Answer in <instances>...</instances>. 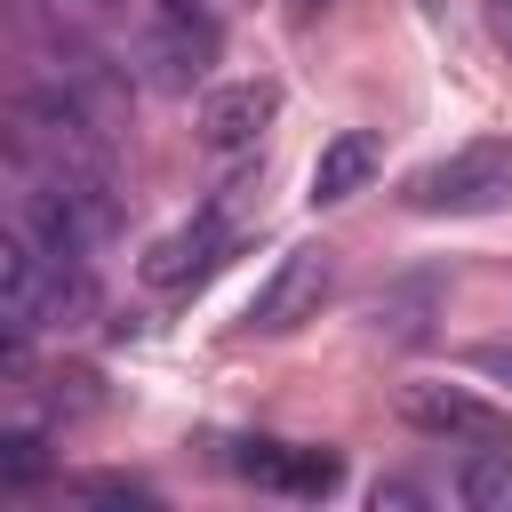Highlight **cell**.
<instances>
[{"label":"cell","instance_id":"obj_1","mask_svg":"<svg viewBox=\"0 0 512 512\" xmlns=\"http://www.w3.org/2000/svg\"><path fill=\"white\" fill-rule=\"evenodd\" d=\"M504 200H512V144L504 136H480V144L408 176V208H424V216H496Z\"/></svg>","mask_w":512,"mask_h":512},{"label":"cell","instance_id":"obj_2","mask_svg":"<svg viewBox=\"0 0 512 512\" xmlns=\"http://www.w3.org/2000/svg\"><path fill=\"white\" fill-rule=\"evenodd\" d=\"M216 48H224V32H216V16H208L200 0H152V24H144V40H136V56H144V72H152L160 88L208 80Z\"/></svg>","mask_w":512,"mask_h":512},{"label":"cell","instance_id":"obj_3","mask_svg":"<svg viewBox=\"0 0 512 512\" xmlns=\"http://www.w3.org/2000/svg\"><path fill=\"white\" fill-rule=\"evenodd\" d=\"M328 288H336V248L304 240V248H288V256L272 264V280L248 296V328H256V336H288V328L320 320Z\"/></svg>","mask_w":512,"mask_h":512},{"label":"cell","instance_id":"obj_4","mask_svg":"<svg viewBox=\"0 0 512 512\" xmlns=\"http://www.w3.org/2000/svg\"><path fill=\"white\" fill-rule=\"evenodd\" d=\"M400 416H408V432L448 440V448H512V416L464 384H408Z\"/></svg>","mask_w":512,"mask_h":512},{"label":"cell","instance_id":"obj_5","mask_svg":"<svg viewBox=\"0 0 512 512\" xmlns=\"http://www.w3.org/2000/svg\"><path fill=\"white\" fill-rule=\"evenodd\" d=\"M224 256H232V224H224V208H200L192 224H176L168 240H152V248H144L136 280H144V288H160V296H184V288H200Z\"/></svg>","mask_w":512,"mask_h":512},{"label":"cell","instance_id":"obj_6","mask_svg":"<svg viewBox=\"0 0 512 512\" xmlns=\"http://www.w3.org/2000/svg\"><path fill=\"white\" fill-rule=\"evenodd\" d=\"M240 480L272 488V496H328L344 480V456L336 448H304V440H240Z\"/></svg>","mask_w":512,"mask_h":512},{"label":"cell","instance_id":"obj_7","mask_svg":"<svg viewBox=\"0 0 512 512\" xmlns=\"http://www.w3.org/2000/svg\"><path fill=\"white\" fill-rule=\"evenodd\" d=\"M272 112H280V88H272V80L208 88V104H200V144H208L216 160H240V152H256V136L272 128Z\"/></svg>","mask_w":512,"mask_h":512},{"label":"cell","instance_id":"obj_8","mask_svg":"<svg viewBox=\"0 0 512 512\" xmlns=\"http://www.w3.org/2000/svg\"><path fill=\"white\" fill-rule=\"evenodd\" d=\"M368 176H376V136H368V128H336V136L320 144V160H312V208L352 200Z\"/></svg>","mask_w":512,"mask_h":512},{"label":"cell","instance_id":"obj_9","mask_svg":"<svg viewBox=\"0 0 512 512\" xmlns=\"http://www.w3.org/2000/svg\"><path fill=\"white\" fill-rule=\"evenodd\" d=\"M456 496L472 512H512V448H472L456 472Z\"/></svg>","mask_w":512,"mask_h":512},{"label":"cell","instance_id":"obj_10","mask_svg":"<svg viewBox=\"0 0 512 512\" xmlns=\"http://www.w3.org/2000/svg\"><path fill=\"white\" fill-rule=\"evenodd\" d=\"M40 472H48V448H40V432H8V440H0V480H8V488H32Z\"/></svg>","mask_w":512,"mask_h":512},{"label":"cell","instance_id":"obj_11","mask_svg":"<svg viewBox=\"0 0 512 512\" xmlns=\"http://www.w3.org/2000/svg\"><path fill=\"white\" fill-rule=\"evenodd\" d=\"M472 368L496 376V384H512V344H472Z\"/></svg>","mask_w":512,"mask_h":512},{"label":"cell","instance_id":"obj_12","mask_svg":"<svg viewBox=\"0 0 512 512\" xmlns=\"http://www.w3.org/2000/svg\"><path fill=\"white\" fill-rule=\"evenodd\" d=\"M368 504H376V512H384V504H424V488H408V480H376Z\"/></svg>","mask_w":512,"mask_h":512},{"label":"cell","instance_id":"obj_13","mask_svg":"<svg viewBox=\"0 0 512 512\" xmlns=\"http://www.w3.org/2000/svg\"><path fill=\"white\" fill-rule=\"evenodd\" d=\"M56 8H64V0H56ZM72 8H104V0H72Z\"/></svg>","mask_w":512,"mask_h":512}]
</instances>
